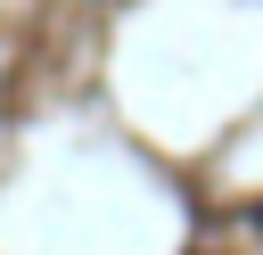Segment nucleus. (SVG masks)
Wrapping results in <instances>:
<instances>
[{
	"instance_id": "obj_1",
	"label": "nucleus",
	"mask_w": 263,
	"mask_h": 255,
	"mask_svg": "<svg viewBox=\"0 0 263 255\" xmlns=\"http://www.w3.org/2000/svg\"><path fill=\"white\" fill-rule=\"evenodd\" d=\"M255 230H263V206H255Z\"/></svg>"
}]
</instances>
